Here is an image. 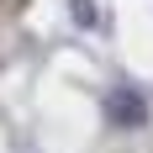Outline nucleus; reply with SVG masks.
Returning <instances> with one entry per match:
<instances>
[{
    "label": "nucleus",
    "mask_w": 153,
    "mask_h": 153,
    "mask_svg": "<svg viewBox=\"0 0 153 153\" xmlns=\"http://www.w3.org/2000/svg\"><path fill=\"white\" fill-rule=\"evenodd\" d=\"M111 116H122V122H143L137 95H111Z\"/></svg>",
    "instance_id": "nucleus-1"
}]
</instances>
